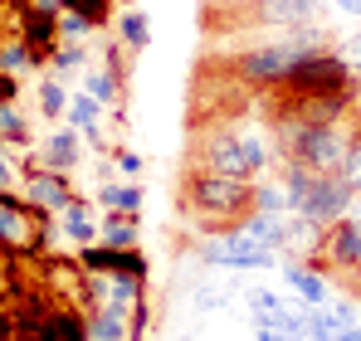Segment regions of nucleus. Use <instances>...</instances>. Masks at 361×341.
Masks as SVG:
<instances>
[{
    "label": "nucleus",
    "mask_w": 361,
    "mask_h": 341,
    "mask_svg": "<svg viewBox=\"0 0 361 341\" xmlns=\"http://www.w3.org/2000/svg\"><path fill=\"white\" fill-rule=\"evenodd\" d=\"M279 147H283V161H298L317 175H337L347 161L352 132L342 122H307L298 113H279Z\"/></svg>",
    "instance_id": "nucleus-1"
},
{
    "label": "nucleus",
    "mask_w": 361,
    "mask_h": 341,
    "mask_svg": "<svg viewBox=\"0 0 361 341\" xmlns=\"http://www.w3.org/2000/svg\"><path fill=\"white\" fill-rule=\"evenodd\" d=\"M357 78L361 73H352V63L337 49H307L293 58L279 93L283 98H352L357 103Z\"/></svg>",
    "instance_id": "nucleus-2"
},
{
    "label": "nucleus",
    "mask_w": 361,
    "mask_h": 341,
    "mask_svg": "<svg viewBox=\"0 0 361 341\" xmlns=\"http://www.w3.org/2000/svg\"><path fill=\"white\" fill-rule=\"evenodd\" d=\"M274 161V142L264 132H215L200 142V166L210 170H225V175H240V180H254L264 175Z\"/></svg>",
    "instance_id": "nucleus-3"
},
{
    "label": "nucleus",
    "mask_w": 361,
    "mask_h": 341,
    "mask_svg": "<svg viewBox=\"0 0 361 341\" xmlns=\"http://www.w3.org/2000/svg\"><path fill=\"white\" fill-rule=\"evenodd\" d=\"M185 200L205 220H240V215L254 210V180L200 166V170H190V180H185Z\"/></svg>",
    "instance_id": "nucleus-4"
},
{
    "label": "nucleus",
    "mask_w": 361,
    "mask_h": 341,
    "mask_svg": "<svg viewBox=\"0 0 361 341\" xmlns=\"http://www.w3.org/2000/svg\"><path fill=\"white\" fill-rule=\"evenodd\" d=\"M195 259L205 268H225V273H254V268H279L283 264V249H269L259 239H249L240 225H225L215 234H205L195 244Z\"/></svg>",
    "instance_id": "nucleus-5"
},
{
    "label": "nucleus",
    "mask_w": 361,
    "mask_h": 341,
    "mask_svg": "<svg viewBox=\"0 0 361 341\" xmlns=\"http://www.w3.org/2000/svg\"><path fill=\"white\" fill-rule=\"evenodd\" d=\"M293 58H298V49H293L288 39H269V44H259V49H244V54L235 58V73H240L249 88H279V83L288 78Z\"/></svg>",
    "instance_id": "nucleus-6"
},
{
    "label": "nucleus",
    "mask_w": 361,
    "mask_h": 341,
    "mask_svg": "<svg viewBox=\"0 0 361 341\" xmlns=\"http://www.w3.org/2000/svg\"><path fill=\"white\" fill-rule=\"evenodd\" d=\"M244 312H249V322L254 327H279V332H302V317H307V307H302L298 297H283L279 287L259 283L244 292Z\"/></svg>",
    "instance_id": "nucleus-7"
},
{
    "label": "nucleus",
    "mask_w": 361,
    "mask_h": 341,
    "mask_svg": "<svg viewBox=\"0 0 361 341\" xmlns=\"http://www.w3.org/2000/svg\"><path fill=\"white\" fill-rule=\"evenodd\" d=\"M352 205H357V190L342 175H317L312 190H307V200L298 205V215L312 229H327V225H337L342 215H352Z\"/></svg>",
    "instance_id": "nucleus-8"
},
{
    "label": "nucleus",
    "mask_w": 361,
    "mask_h": 341,
    "mask_svg": "<svg viewBox=\"0 0 361 341\" xmlns=\"http://www.w3.org/2000/svg\"><path fill=\"white\" fill-rule=\"evenodd\" d=\"M73 195H78V190H73L68 170H49V166H39L35 156L25 161V200H30V205H39V210H49V215H59Z\"/></svg>",
    "instance_id": "nucleus-9"
},
{
    "label": "nucleus",
    "mask_w": 361,
    "mask_h": 341,
    "mask_svg": "<svg viewBox=\"0 0 361 341\" xmlns=\"http://www.w3.org/2000/svg\"><path fill=\"white\" fill-rule=\"evenodd\" d=\"M78 268H83V273H132V278H147V273H152V264H147L142 249H113V244H103V239L78 249Z\"/></svg>",
    "instance_id": "nucleus-10"
},
{
    "label": "nucleus",
    "mask_w": 361,
    "mask_h": 341,
    "mask_svg": "<svg viewBox=\"0 0 361 341\" xmlns=\"http://www.w3.org/2000/svg\"><path fill=\"white\" fill-rule=\"evenodd\" d=\"M317 249L327 254V264L337 273H357L361 268V215H342L337 225H327Z\"/></svg>",
    "instance_id": "nucleus-11"
},
{
    "label": "nucleus",
    "mask_w": 361,
    "mask_h": 341,
    "mask_svg": "<svg viewBox=\"0 0 361 341\" xmlns=\"http://www.w3.org/2000/svg\"><path fill=\"white\" fill-rule=\"evenodd\" d=\"M327 10V0H254V25H274V30H302L317 25Z\"/></svg>",
    "instance_id": "nucleus-12"
},
{
    "label": "nucleus",
    "mask_w": 361,
    "mask_h": 341,
    "mask_svg": "<svg viewBox=\"0 0 361 341\" xmlns=\"http://www.w3.org/2000/svg\"><path fill=\"white\" fill-rule=\"evenodd\" d=\"M283 283L293 287V297H298L302 307H322L327 297H332V278H327V268H317V264H298L293 254H283Z\"/></svg>",
    "instance_id": "nucleus-13"
},
{
    "label": "nucleus",
    "mask_w": 361,
    "mask_h": 341,
    "mask_svg": "<svg viewBox=\"0 0 361 341\" xmlns=\"http://www.w3.org/2000/svg\"><path fill=\"white\" fill-rule=\"evenodd\" d=\"M30 239H35V210H30V200L0 190V249H25L30 254Z\"/></svg>",
    "instance_id": "nucleus-14"
},
{
    "label": "nucleus",
    "mask_w": 361,
    "mask_h": 341,
    "mask_svg": "<svg viewBox=\"0 0 361 341\" xmlns=\"http://www.w3.org/2000/svg\"><path fill=\"white\" fill-rule=\"evenodd\" d=\"M20 39L35 49V54L49 63L54 54V44H59V15H49V10H39V5H30L25 15H20Z\"/></svg>",
    "instance_id": "nucleus-15"
},
{
    "label": "nucleus",
    "mask_w": 361,
    "mask_h": 341,
    "mask_svg": "<svg viewBox=\"0 0 361 341\" xmlns=\"http://www.w3.org/2000/svg\"><path fill=\"white\" fill-rule=\"evenodd\" d=\"M98 220H103V215H93V205H88L83 195H73V200L59 210V234L73 244V249L98 244Z\"/></svg>",
    "instance_id": "nucleus-16"
},
{
    "label": "nucleus",
    "mask_w": 361,
    "mask_h": 341,
    "mask_svg": "<svg viewBox=\"0 0 361 341\" xmlns=\"http://www.w3.org/2000/svg\"><path fill=\"white\" fill-rule=\"evenodd\" d=\"M103 113H108V108H103L88 88H83V93H68V113L63 117H68V127H73L78 137H88L93 147H103Z\"/></svg>",
    "instance_id": "nucleus-17"
},
{
    "label": "nucleus",
    "mask_w": 361,
    "mask_h": 341,
    "mask_svg": "<svg viewBox=\"0 0 361 341\" xmlns=\"http://www.w3.org/2000/svg\"><path fill=\"white\" fill-rule=\"evenodd\" d=\"M235 225L249 234V239H259V244H269V249H288V229H293V215H269V210H249L240 215Z\"/></svg>",
    "instance_id": "nucleus-18"
},
{
    "label": "nucleus",
    "mask_w": 361,
    "mask_h": 341,
    "mask_svg": "<svg viewBox=\"0 0 361 341\" xmlns=\"http://www.w3.org/2000/svg\"><path fill=\"white\" fill-rule=\"evenodd\" d=\"M35 341H93L88 337V312H73V307H54L44 312Z\"/></svg>",
    "instance_id": "nucleus-19"
},
{
    "label": "nucleus",
    "mask_w": 361,
    "mask_h": 341,
    "mask_svg": "<svg viewBox=\"0 0 361 341\" xmlns=\"http://www.w3.org/2000/svg\"><path fill=\"white\" fill-rule=\"evenodd\" d=\"M39 166L49 170H68L73 175V166L83 161V147H78V132L73 127H63V132H54V137H44V147H39V156H35Z\"/></svg>",
    "instance_id": "nucleus-20"
},
{
    "label": "nucleus",
    "mask_w": 361,
    "mask_h": 341,
    "mask_svg": "<svg viewBox=\"0 0 361 341\" xmlns=\"http://www.w3.org/2000/svg\"><path fill=\"white\" fill-rule=\"evenodd\" d=\"M88 337H93V341H132L127 312H118L113 302H98V307H88Z\"/></svg>",
    "instance_id": "nucleus-21"
},
{
    "label": "nucleus",
    "mask_w": 361,
    "mask_h": 341,
    "mask_svg": "<svg viewBox=\"0 0 361 341\" xmlns=\"http://www.w3.org/2000/svg\"><path fill=\"white\" fill-rule=\"evenodd\" d=\"M98 239L113 244V249H137V239H142V220H137V215H122V210H103V220H98Z\"/></svg>",
    "instance_id": "nucleus-22"
},
{
    "label": "nucleus",
    "mask_w": 361,
    "mask_h": 341,
    "mask_svg": "<svg viewBox=\"0 0 361 341\" xmlns=\"http://www.w3.org/2000/svg\"><path fill=\"white\" fill-rule=\"evenodd\" d=\"M113 39H118L127 54H142L152 44V20L142 10H122L118 20H113Z\"/></svg>",
    "instance_id": "nucleus-23"
},
{
    "label": "nucleus",
    "mask_w": 361,
    "mask_h": 341,
    "mask_svg": "<svg viewBox=\"0 0 361 341\" xmlns=\"http://www.w3.org/2000/svg\"><path fill=\"white\" fill-rule=\"evenodd\" d=\"M83 88L103 103V108H118L122 103V68H108V63H88V78Z\"/></svg>",
    "instance_id": "nucleus-24"
},
{
    "label": "nucleus",
    "mask_w": 361,
    "mask_h": 341,
    "mask_svg": "<svg viewBox=\"0 0 361 341\" xmlns=\"http://www.w3.org/2000/svg\"><path fill=\"white\" fill-rule=\"evenodd\" d=\"M98 205L103 210H122V215H142V185H132V180H103L98 185Z\"/></svg>",
    "instance_id": "nucleus-25"
},
{
    "label": "nucleus",
    "mask_w": 361,
    "mask_h": 341,
    "mask_svg": "<svg viewBox=\"0 0 361 341\" xmlns=\"http://www.w3.org/2000/svg\"><path fill=\"white\" fill-rule=\"evenodd\" d=\"M44 58L35 54L20 35L15 39H0V73H10V78H20V73H30V68H39Z\"/></svg>",
    "instance_id": "nucleus-26"
},
{
    "label": "nucleus",
    "mask_w": 361,
    "mask_h": 341,
    "mask_svg": "<svg viewBox=\"0 0 361 341\" xmlns=\"http://www.w3.org/2000/svg\"><path fill=\"white\" fill-rule=\"evenodd\" d=\"M93 30H98V25H93V20H88V15H83L73 0L59 10V44H83Z\"/></svg>",
    "instance_id": "nucleus-27"
},
{
    "label": "nucleus",
    "mask_w": 361,
    "mask_h": 341,
    "mask_svg": "<svg viewBox=\"0 0 361 341\" xmlns=\"http://www.w3.org/2000/svg\"><path fill=\"white\" fill-rule=\"evenodd\" d=\"M254 210H269V215H293L283 180H254Z\"/></svg>",
    "instance_id": "nucleus-28"
},
{
    "label": "nucleus",
    "mask_w": 361,
    "mask_h": 341,
    "mask_svg": "<svg viewBox=\"0 0 361 341\" xmlns=\"http://www.w3.org/2000/svg\"><path fill=\"white\" fill-rule=\"evenodd\" d=\"M78 68H88V49L83 44H54V54H49V78H68V73H78Z\"/></svg>",
    "instance_id": "nucleus-29"
},
{
    "label": "nucleus",
    "mask_w": 361,
    "mask_h": 341,
    "mask_svg": "<svg viewBox=\"0 0 361 341\" xmlns=\"http://www.w3.org/2000/svg\"><path fill=\"white\" fill-rule=\"evenodd\" d=\"M342 332L337 322H332V312L327 307H307V317H302V332H298V341H332Z\"/></svg>",
    "instance_id": "nucleus-30"
},
{
    "label": "nucleus",
    "mask_w": 361,
    "mask_h": 341,
    "mask_svg": "<svg viewBox=\"0 0 361 341\" xmlns=\"http://www.w3.org/2000/svg\"><path fill=\"white\" fill-rule=\"evenodd\" d=\"M68 113V88L59 78H44L39 83V117H63Z\"/></svg>",
    "instance_id": "nucleus-31"
},
{
    "label": "nucleus",
    "mask_w": 361,
    "mask_h": 341,
    "mask_svg": "<svg viewBox=\"0 0 361 341\" xmlns=\"http://www.w3.org/2000/svg\"><path fill=\"white\" fill-rule=\"evenodd\" d=\"M0 137H5V147H25V137H30V127H25L15 103H0Z\"/></svg>",
    "instance_id": "nucleus-32"
},
{
    "label": "nucleus",
    "mask_w": 361,
    "mask_h": 341,
    "mask_svg": "<svg viewBox=\"0 0 361 341\" xmlns=\"http://www.w3.org/2000/svg\"><path fill=\"white\" fill-rule=\"evenodd\" d=\"M322 307L332 312V322H337L342 332H347V327H357V322H361V302H357V297H337V292H332V297H327Z\"/></svg>",
    "instance_id": "nucleus-33"
},
{
    "label": "nucleus",
    "mask_w": 361,
    "mask_h": 341,
    "mask_svg": "<svg viewBox=\"0 0 361 341\" xmlns=\"http://www.w3.org/2000/svg\"><path fill=\"white\" fill-rule=\"evenodd\" d=\"M352 190L361 195V132H352V147H347V161H342V170H337Z\"/></svg>",
    "instance_id": "nucleus-34"
},
{
    "label": "nucleus",
    "mask_w": 361,
    "mask_h": 341,
    "mask_svg": "<svg viewBox=\"0 0 361 341\" xmlns=\"http://www.w3.org/2000/svg\"><path fill=\"white\" fill-rule=\"evenodd\" d=\"M190 307H195V312H220V307H230V292H225V287H195V297H190Z\"/></svg>",
    "instance_id": "nucleus-35"
},
{
    "label": "nucleus",
    "mask_w": 361,
    "mask_h": 341,
    "mask_svg": "<svg viewBox=\"0 0 361 341\" xmlns=\"http://www.w3.org/2000/svg\"><path fill=\"white\" fill-rule=\"evenodd\" d=\"M337 54L352 63V73H361V25H352L347 35H342V44H337Z\"/></svg>",
    "instance_id": "nucleus-36"
},
{
    "label": "nucleus",
    "mask_w": 361,
    "mask_h": 341,
    "mask_svg": "<svg viewBox=\"0 0 361 341\" xmlns=\"http://www.w3.org/2000/svg\"><path fill=\"white\" fill-rule=\"evenodd\" d=\"M113 166H118L122 175H142V156H137V151H127V147H122V151H113Z\"/></svg>",
    "instance_id": "nucleus-37"
},
{
    "label": "nucleus",
    "mask_w": 361,
    "mask_h": 341,
    "mask_svg": "<svg viewBox=\"0 0 361 341\" xmlns=\"http://www.w3.org/2000/svg\"><path fill=\"white\" fill-rule=\"evenodd\" d=\"M327 5H332L342 20H361V0H327Z\"/></svg>",
    "instance_id": "nucleus-38"
},
{
    "label": "nucleus",
    "mask_w": 361,
    "mask_h": 341,
    "mask_svg": "<svg viewBox=\"0 0 361 341\" xmlns=\"http://www.w3.org/2000/svg\"><path fill=\"white\" fill-rule=\"evenodd\" d=\"M0 341H20V327H15V312H0Z\"/></svg>",
    "instance_id": "nucleus-39"
},
{
    "label": "nucleus",
    "mask_w": 361,
    "mask_h": 341,
    "mask_svg": "<svg viewBox=\"0 0 361 341\" xmlns=\"http://www.w3.org/2000/svg\"><path fill=\"white\" fill-rule=\"evenodd\" d=\"M254 341H298V337H293V332H279V327H259Z\"/></svg>",
    "instance_id": "nucleus-40"
},
{
    "label": "nucleus",
    "mask_w": 361,
    "mask_h": 341,
    "mask_svg": "<svg viewBox=\"0 0 361 341\" xmlns=\"http://www.w3.org/2000/svg\"><path fill=\"white\" fill-rule=\"evenodd\" d=\"M30 5H39V10H49V15H59L68 0H30Z\"/></svg>",
    "instance_id": "nucleus-41"
},
{
    "label": "nucleus",
    "mask_w": 361,
    "mask_h": 341,
    "mask_svg": "<svg viewBox=\"0 0 361 341\" xmlns=\"http://www.w3.org/2000/svg\"><path fill=\"white\" fill-rule=\"evenodd\" d=\"M10 180H15V170H10V161L0 156V190H10Z\"/></svg>",
    "instance_id": "nucleus-42"
},
{
    "label": "nucleus",
    "mask_w": 361,
    "mask_h": 341,
    "mask_svg": "<svg viewBox=\"0 0 361 341\" xmlns=\"http://www.w3.org/2000/svg\"><path fill=\"white\" fill-rule=\"evenodd\" d=\"M332 341H361V322H357V327H347V332H337Z\"/></svg>",
    "instance_id": "nucleus-43"
},
{
    "label": "nucleus",
    "mask_w": 361,
    "mask_h": 341,
    "mask_svg": "<svg viewBox=\"0 0 361 341\" xmlns=\"http://www.w3.org/2000/svg\"><path fill=\"white\" fill-rule=\"evenodd\" d=\"M180 341H195V337H180Z\"/></svg>",
    "instance_id": "nucleus-44"
},
{
    "label": "nucleus",
    "mask_w": 361,
    "mask_h": 341,
    "mask_svg": "<svg viewBox=\"0 0 361 341\" xmlns=\"http://www.w3.org/2000/svg\"><path fill=\"white\" fill-rule=\"evenodd\" d=\"M122 5H132V0H122Z\"/></svg>",
    "instance_id": "nucleus-45"
},
{
    "label": "nucleus",
    "mask_w": 361,
    "mask_h": 341,
    "mask_svg": "<svg viewBox=\"0 0 361 341\" xmlns=\"http://www.w3.org/2000/svg\"><path fill=\"white\" fill-rule=\"evenodd\" d=\"M357 278H361V268H357Z\"/></svg>",
    "instance_id": "nucleus-46"
}]
</instances>
